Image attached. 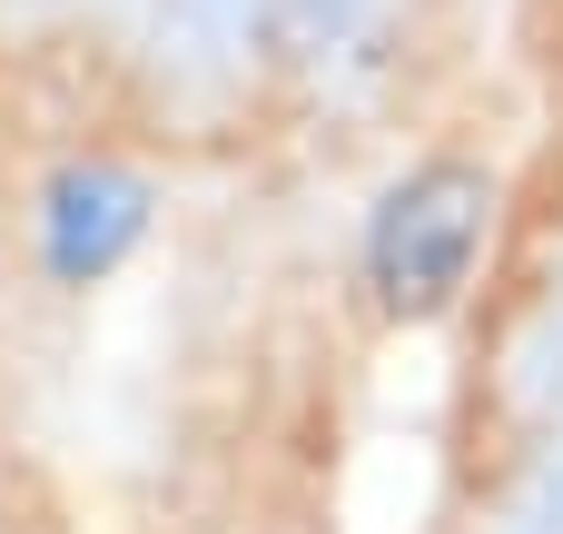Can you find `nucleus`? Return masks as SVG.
Listing matches in <instances>:
<instances>
[{"label":"nucleus","mask_w":563,"mask_h":534,"mask_svg":"<svg viewBox=\"0 0 563 534\" xmlns=\"http://www.w3.org/2000/svg\"><path fill=\"white\" fill-rule=\"evenodd\" d=\"M139 228H148V188H139L129 168H59L49 198H40V258H49V277H69V287L109 277V268L139 248Z\"/></svg>","instance_id":"obj_2"},{"label":"nucleus","mask_w":563,"mask_h":534,"mask_svg":"<svg viewBox=\"0 0 563 534\" xmlns=\"http://www.w3.org/2000/svg\"><path fill=\"white\" fill-rule=\"evenodd\" d=\"M544 534H563V476H554V505H544Z\"/></svg>","instance_id":"obj_3"},{"label":"nucleus","mask_w":563,"mask_h":534,"mask_svg":"<svg viewBox=\"0 0 563 534\" xmlns=\"http://www.w3.org/2000/svg\"><path fill=\"white\" fill-rule=\"evenodd\" d=\"M485 248V178L475 168H416L366 218V287L386 317H435Z\"/></svg>","instance_id":"obj_1"}]
</instances>
